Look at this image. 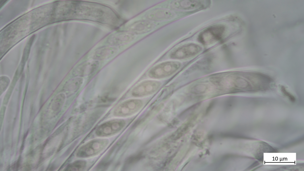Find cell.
I'll return each instance as SVG.
<instances>
[{
  "mask_svg": "<svg viewBox=\"0 0 304 171\" xmlns=\"http://www.w3.org/2000/svg\"><path fill=\"white\" fill-rule=\"evenodd\" d=\"M117 51V48L114 46L104 47L96 50L93 58L97 61L107 59L114 56Z\"/></svg>",
  "mask_w": 304,
  "mask_h": 171,
  "instance_id": "obj_11",
  "label": "cell"
},
{
  "mask_svg": "<svg viewBox=\"0 0 304 171\" xmlns=\"http://www.w3.org/2000/svg\"><path fill=\"white\" fill-rule=\"evenodd\" d=\"M202 49V47L197 44L190 43L177 49L171 54V57L177 59L189 58L197 54Z\"/></svg>",
  "mask_w": 304,
  "mask_h": 171,
  "instance_id": "obj_5",
  "label": "cell"
},
{
  "mask_svg": "<svg viewBox=\"0 0 304 171\" xmlns=\"http://www.w3.org/2000/svg\"><path fill=\"white\" fill-rule=\"evenodd\" d=\"M83 83V79L82 77H75L69 82V91L70 93L76 92L80 88Z\"/></svg>",
  "mask_w": 304,
  "mask_h": 171,
  "instance_id": "obj_15",
  "label": "cell"
},
{
  "mask_svg": "<svg viewBox=\"0 0 304 171\" xmlns=\"http://www.w3.org/2000/svg\"><path fill=\"white\" fill-rule=\"evenodd\" d=\"M225 31L224 26L218 25L211 26L203 31L199 37L202 43L208 45L212 44L220 39Z\"/></svg>",
  "mask_w": 304,
  "mask_h": 171,
  "instance_id": "obj_3",
  "label": "cell"
},
{
  "mask_svg": "<svg viewBox=\"0 0 304 171\" xmlns=\"http://www.w3.org/2000/svg\"><path fill=\"white\" fill-rule=\"evenodd\" d=\"M135 38L134 34L131 32L116 33L111 36L107 40L111 46L119 45L133 41Z\"/></svg>",
  "mask_w": 304,
  "mask_h": 171,
  "instance_id": "obj_9",
  "label": "cell"
},
{
  "mask_svg": "<svg viewBox=\"0 0 304 171\" xmlns=\"http://www.w3.org/2000/svg\"><path fill=\"white\" fill-rule=\"evenodd\" d=\"M160 86V83L156 81H146L137 86L133 90L132 94L135 96H147L155 92Z\"/></svg>",
  "mask_w": 304,
  "mask_h": 171,
  "instance_id": "obj_6",
  "label": "cell"
},
{
  "mask_svg": "<svg viewBox=\"0 0 304 171\" xmlns=\"http://www.w3.org/2000/svg\"><path fill=\"white\" fill-rule=\"evenodd\" d=\"M123 123L121 121H113L104 124L98 129L96 133L99 136H106L113 134L120 130Z\"/></svg>",
  "mask_w": 304,
  "mask_h": 171,
  "instance_id": "obj_10",
  "label": "cell"
},
{
  "mask_svg": "<svg viewBox=\"0 0 304 171\" xmlns=\"http://www.w3.org/2000/svg\"><path fill=\"white\" fill-rule=\"evenodd\" d=\"M153 23L146 20L137 22L131 25L129 30L133 33L142 34L151 31L154 27Z\"/></svg>",
  "mask_w": 304,
  "mask_h": 171,
  "instance_id": "obj_13",
  "label": "cell"
},
{
  "mask_svg": "<svg viewBox=\"0 0 304 171\" xmlns=\"http://www.w3.org/2000/svg\"><path fill=\"white\" fill-rule=\"evenodd\" d=\"M175 16V13L171 10L165 9H159L151 12L148 14L146 17L151 20H161L171 19Z\"/></svg>",
  "mask_w": 304,
  "mask_h": 171,
  "instance_id": "obj_12",
  "label": "cell"
},
{
  "mask_svg": "<svg viewBox=\"0 0 304 171\" xmlns=\"http://www.w3.org/2000/svg\"><path fill=\"white\" fill-rule=\"evenodd\" d=\"M141 101L134 99L126 101L120 104L115 111V114L117 116H124L129 114L138 110L141 105Z\"/></svg>",
  "mask_w": 304,
  "mask_h": 171,
  "instance_id": "obj_8",
  "label": "cell"
},
{
  "mask_svg": "<svg viewBox=\"0 0 304 171\" xmlns=\"http://www.w3.org/2000/svg\"><path fill=\"white\" fill-rule=\"evenodd\" d=\"M211 80L214 84L220 87L235 88L246 91H249L251 85L250 78L247 73L244 76L229 75L216 77H213Z\"/></svg>",
  "mask_w": 304,
  "mask_h": 171,
  "instance_id": "obj_1",
  "label": "cell"
},
{
  "mask_svg": "<svg viewBox=\"0 0 304 171\" xmlns=\"http://www.w3.org/2000/svg\"><path fill=\"white\" fill-rule=\"evenodd\" d=\"M85 163L83 161H78L70 165L68 167V170H80L85 166Z\"/></svg>",
  "mask_w": 304,
  "mask_h": 171,
  "instance_id": "obj_17",
  "label": "cell"
},
{
  "mask_svg": "<svg viewBox=\"0 0 304 171\" xmlns=\"http://www.w3.org/2000/svg\"><path fill=\"white\" fill-rule=\"evenodd\" d=\"M107 143L106 140H94L80 148L78 151L77 154L78 156L81 157H87L96 155L103 150Z\"/></svg>",
  "mask_w": 304,
  "mask_h": 171,
  "instance_id": "obj_4",
  "label": "cell"
},
{
  "mask_svg": "<svg viewBox=\"0 0 304 171\" xmlns=\"http://www.w3.org/2000/svg\"><path fill=\"white\" fill-rule=\"evenodd\" d=\"M180 66V63L177 61L163 62L153 68L149 72V75L154 78H162L168 76L175 72Z\"/></svg>",
  "mask_w": 304,
  "mask_h": 171,
  "instance_id": "obj_2",
  "label": "cell"
},
{
  "mask_svg": "<svg viewBox=\"0 0 304 171\" xmlns=\"http://www.w3.org/2000/svg\"><path fill=\"white\" fill-rule=\"evenodd\" d=\"M202 1L197 0H177L173 1L172 6L175 9L189 10L197 8L202 4Z\"/></svg>",
  "mask_w": 304,
  "mask_h": 171,
  "instance_id": "obj_14",
  "label": "cell"
},
{
  "mask_svg": "<svg viewBox=\"0 0 304 171\" xmlns=\"http://www.w3.org/2000/svg\"><path fill=\"white\" fill-rule=\"evenodd\" d=\"M99 65V61L96 60L85 62L79 65L75 69L74 75L76 77H82L88 75L96 71Z\"/></svg>",
  "mask_w": 304,
  "mask_h": 171,
  "instance_id": "obj_7",
  "label": "cell"
},
{
  "mask_svg": "<svg viewBox=\"0 0 304 171\" xmlns=\"http://www.w3.org/2000/svg\"><path fill=\"white\" fill-rule=\"evenodd\" d=\"M210 88L208 85L199 84L193 87L191 90V92L196 94H204L208 91Z\"/></svg>",
  "mask_w": 304,
  "mask_h": 171,
  "instance_id": "obj_16",
  "label": "cell"
}]
</instances>
